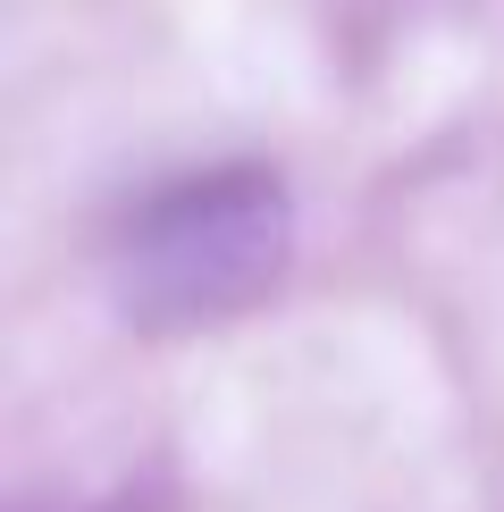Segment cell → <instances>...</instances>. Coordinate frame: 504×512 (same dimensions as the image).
<instances>
[{"instance_id":"1","label":"cell","mask_w":504,"mask_h":512,"mask_svg":"<svg viewBox=\"0 0 504 512\" xmlns=\"http://www.w3.org/2000/svg\"><path fill=\"white\" fill-rule=\"evenodd\" d=\"M294 252V202L286 177L261 160H219L152 185L118 219L110 286L118 311L143 328H202L278 286Z\"/></svg>"}]
</instances>
